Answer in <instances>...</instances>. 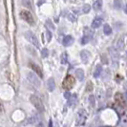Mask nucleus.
Listing matches in <instances>:
<instances>
[{"instance_id": "nucleus-1", "label": "nucleus", "mask_w": 127, "mask_h": 127, "mask_svg": "<svg viewBox=\"0 0 127 127\" xmlns=\"http://www.w3.org/2000/svg\"><path fill=\"white\" fill-rule=\"evenodd\" d=\"M24 34H25L26 39H27L29 42H31V43H32L33 46H35L36 48H39V46H40L39 41H38L36 35H35L32 31H26Z\"/></svg>"}, {"instance_id": "nucleus-2", "label": "nucleus", "mask_w": 127, "mask_h": 127, "mask_svg": "<svg viewBox=\"0 0 127 127\" xmlns=\"http://www.w3.org/2000/svg\"><path fill=\"white\" fill-rule=\"evenodd\" d=\"M30 100L32 103V105L37 109L39 112H44V105L38 96H36L35 95H32L30 97Z\"/></svg>"}, {"instance_id": "nucleus-3", "label": "nucleus", "mask_w": 127, "mask_h": 127, "mask_svg": "<svg viewBox=\"0 0 127 127\" xmlns=\"http://www.w3.org/2000/svg\"><path fill=\"white\" fill-rule=\"evenodd\" d=\"M27 78H28V80L32 83L34 87H36V88L40 87V85H41L40 78H39V77H38L34 73H32V72H29V73L27 74Z\"/></svg>"}, {"instance_id": "nucleus-4", "label": "nucleus", "mask_w": 127, "mask_h": 127, "mask_svg": "<svg viewBox=\"0 0 127 127\" xmlns=\"http://www.w3.org/2000/svg\"><path fill=\"white\" fill-rule=\"evenodd\" d=\"M86 119H87V113L84 109H80L78 112H77V115H76V125L80 126V125H83L86 121Z\"/></svg>"}, {"instance_id": "nucleus-5", "label": "nucleus", "mask_w": 127, "mask_h": 127, "mask_svg": "<svg viewBox=\"0 0 127 127\" xmlns=\"http://www.w3.org/2000/svg\"><path fill=\"white\" fill-rule=\"evenodd\" d=\"M20 17L23 20H25L27 23L31 24V25H33V23H34V19L32 17V13H30L29 11H25V10L21 11L20 12Z\"/></svg>"}, {"instance_id": "nucleus-6", "label": "nucleus", "mask_w": 127, "mask_h": 127, "mask_svg": "<svg viewBox=\"0 0 127 127\" xmlns=\"http://www.w3.org/2000/svg\"><path fill=\"white\" fill-rule=\"evenodd\" d=\"M74 84H75V77L73 76H67L64 79L62 86L65 90H70L71 88H73Z\"/></svg>"}, {"instance_id": "nucleus-7", "label": "nucleus", "mask_w": 127, "mask_h": 127, "mask_svg": "<svg viewBox=\"0 0 127 127\" xmlns=\"http://www.w3.org/2000/svg\"><path fill=\"white\" fill-rule=\"evenodd\" d=\"M115 99L118 105H120L121 107H125L126 105V102H125V98H123V96L121 93H117L115 95Z\"/></svg>"}, {"instance_id": "nucleus-8", "label": "nucleus", "mask_w": 127, "mask_h": 127, "mask_svg": "<svg viewBox=\"0 0 127 127\" xmlns=\"http://www.w3.org/2000/svg\"><path fill=\"white\" fill-rule=\"evenodd\" d=\"M80 57H81V60H82L83 63H87L88 60H89L90 53L86 50H83V51L80 52Z\"/></svg>"}, {"instance_id": "nucleus-9", "label": "nucleus", "mask_w": 127, "mask_h": 127, "mask_svg": "<svg viewBox=\"0 0 127 127\" xmlns=\"http://www.w3.org/2000/svg\"><path fill=\"white\" fill-rule=\"evenodd\" d=\"M30 66H31V68H32V70L36 73V74H35L36 76H39L40 77H43V73H42L41 69L38 67L37 65H35V64L32 63V62H30Z\"/></svg>"}, {"instance_id": "nucleus-10", "label": "nucleus", "mask_w": 127, "mask_h": 127, "mask_svg": "<svg viewBox=\"0 0 127 127\" xmlns=\"http://www.w3.org/2000/svg\"><path fill=\"white\" fill-rule=\"evenodd\" d=\"M47 88L50 92H53L54 90L56 89V82H55V79L53 77H50L47 81Z\"/></svg>"}, {"instance_id": "nucleus-11", "label": "nucleus", "mask_w": 127, "mask_h": 127, "mask_svg": "<svg viewBox=\"0 0 127 127\" xmlns=\"http://www.w3.org/2000/svg\"><path fill=\"white\" fill-rule=\"evenodd\" d=\"M102 18L100 17H96L93 20V22H92V28H94V29H97V28H99L102 24Z\"/></svg>"}, {"instance_id": "nucleus-12", "label": "nucleus", "mask_w": 127, "mask_h": 127, "mask_svg": "<svg viewBox=\"0 0 127 127\" xmlns=\"http://www.w3.org/2000/svg\"><path fill=\"white\" fill-rule=\"evenodd\" d=\"M73 42H74V38L72 35H67V36H65L63 39V41H62V44L64 46H70V45L73 44Z\"/></svg>"}, {"instance_id": "nucleus-13", "label": "nucleus", "mask_w": 127, "mask_h": 127, "mask_svg": "<svg viewBox=\"0 0 127 127\" xmlns=\"http://www.w3.org/2000/svg\"><path fill=\"white\" fill-rule=\"evenodd\" d=\"M109 53H110V55H111V57L112 58H114V59H117L118 57H119V51L115 48V47H110L109 48Z\"/></svg>"}, {"instance_id": "nucleus-14", "label": "nucleus", "mask_w": 127, "mask_h": 127, "mask_svg": "<svg viewBox=\"0 0 127 127\" xmlns=\"http://www.w3.org/2000/svg\"><path fill=\"white\" fill-rule=\"evenodd\" d=\"M76 76L77 77L78 80L82 81L84 79V71L82 69H76Z\"/></svg>"}, {"instance_id": "nucleus-15", "label": "nucleus", "mask_w": 127, "mask_h": 127, "mask_svg": "<svg viewBox=\"0 0 127 127\" xmlns=\"http://www.w3.org/2000/svg\"><path fill=\"white\" fill-rule=\"evenodd\" d=\"M102 8V0H95L93 4V9L95 11H99Z\"/></svg>"}, {"instance_id": "nucleus-16", "label": "nucleus", "mask_w": 127, "mask_h": 127, "mask_svg": "<svg viewBox=\"0 0 127 127\" xmlns=\"http://www.w3.org/2000/svg\"><path fill=\"white\" fill-rule=\"evenodd\" d=\"M83 33H84V36H87V37L90 38L94 34V31L92 29L88 28V27H85L84 28V31H83Z\"/></svg>"}, {"instance_id": "nucleus-17", "label": "nucleus", "mask_w": 127, "mask_h": 127, "mask_svg": "<svg viewBox=\"0 0 127 127\" xmlns=\"http://www.w3.org/2000/svg\"><path fill=\"white\" fill-rule=\"evenodd\" d=\"M76 101H77L76 95H73L69 97V99H68V104H69L70 106H75L76 104Z\"/></svg>"}, {"instance_id": "nucleus-18", "label": "nucleus", "mask_w": 127, "mask_h": 127, "mask_svg": "<svg viewBox=\"0 0 127 127\" xmlns=\"http://www.w3.org/2000/svg\"><path fill=\"white\" fill-rule=\"evenodd\" d=\"M101 72H102V67L100 65H97L96 68H95V72H94V77H95V78L99 77L100 75H101Z\"/></svg>"}, {"instance_id": "nucleus-19", "label": "nucleus", "mask_w": 127, "mask_h": 127, "mask_svg": "<svg viewBox=\"0 0 127 127\" xmlns=\"http://www.w3.org/2000/svg\"><path fill=\"white\" fill-rule=\"evenodd\" d=\"M45 26L47 27V29L48 30H50V31H54L55 29H56V27L54 25V23L52 22L50 19H48V20H46V22H45Z\"/></svg>"}, {"instance_id": "nucleus-20", "label": "nucleus", "mask_w": 127, "mask_h": 127, "mask_svg": "<svg viewBox=\"0 0 127 127\" xmlns=\"http://www.w3.org/2000/svg\"><path fill=\"white\" fill-rule=\"evenodd\" d=\"M115 48H116L118 51H121V50H122V49L124 48V43H123V39H122V38H121V39L118 40L117 46H116Z\"/></svg>"}, {"instance_id": "nucleus-21", "label": "nucleus", "mask_w": 127, "mask_h": 127, "mask_svg": "<svg viewBox=\"0 0 127 127\" xmlns=\"http://www.w3.org/2000/svg\"><path fill=\"white\" fill-rule=\"evenodd\" d=\"M103 32H104L106 35L111 34V32H112V28H111L108 24H105V25H104V27H103Z\"/></svg>"}, {"instance_id": "nucleus-22", "label": "nucleus", "mask_w": 127, "mask_h": 127, "mask_svg": "<svg viewBox=\"0 0 127 127\" xmlns=\"http://www.w3.org/2000/svg\"><path fill=\"white\" fill-rule=\"evenodd\" d=\"M68 19L70 20L71 22H76V20H77V16H76V14H75V13H70L69 14H68Z\"/></svg>"}, {"instance_id": "nucleus-23", "label": "nucleus", "mask_w": 127, "mask_h": 127, "mask_svg": "<svg viewBox=\"0 0 127 127\" xmlns=\"http://www.w3.org/2000/svg\"><path fill=\"white\" fill-rule=\"evenodd\" d=\"M60 57H61V63L62 64H66L68 62V56L66 53H62Z\"/></svg>"}, {"instance_id": "nucleus-24", "label": "nucleus", "mask_w": 127, "mask_h": 127, "mask_svg": "<svg viewBox=\"0 0 127 127\" xmlns=\"http://www.w3.org/2000/svg\"><path fill=\"white\" fill-rule=\"evenodd\" d=\"M90 10H91V6H90L89 4H85L82 7V9H81V12L83 13H88L90 12Z\"/></svg>"}, {"instance_id": "nucleus-25", "label": "nucleus", "mask_w": 127, "mask_h": 127, "mask_svg": "<svg viewBox=\"0 0 127 127\" xmlns=\"http://www.w3.org/2000/svg\"><path fill=\"white\" fill-rule=\"evenodd\" d=\"M96 97H97L98 100H101L102 98L104 97V92H103L101 89H99L96 92Z\"/></svg>"}, {"instance_id": "nucleus-26", "label": "nucleus", "mask_w": 127, "mask_h": 127, "mask_svg": "<svg viewBox=\"0 0 127 127\" xmlns=\"http://www.w3.org/2000/svg\"><path fill=\"white\" fill-rule=\"evenodd\" d=\"M121 6H122V4H121V0H114V7L117 10L121 9Z\"/></svg>"}, {"instance_id": "nucleus-27", "label": "nucleus", "mask_w": 127, "mask_h": 127, "mask_svg": "<svg viewBox=\"0 0 127 127\" xmlns=\"http://www.w3.org/2000/svg\"><path fill=\"white\" fill-rule=\"evenodd\" d=\"M89 103L92 107H95V98L94 95H90L89 96Z\"/></svg>"}, {"instance_id": "nucleus-28", "label": "nucleus", "mask_w": 127, "mask_h": 127, "mask_svg": "<svg viewBox=\"0 0 127 127\" xmlns=\"http://www.w3.org/2000/svg\"><path fill=\"white\" fill-rule=\"evenodd\" d=\"M48 55H49V52H48V50H47L46 48H44V49L41 50V56H42L43 57H48Z\"/></svg>"}, {"instance_id": "nucleus-29", "label": "nucleus", "mask_w": 127, "mask_h": 127, "mask_svg": "<svg viewBox=\"0 0 127 127\" xmlns=\"http://www.w3.org/2000/svg\"><path fill=\"white\" fill-rule=\"evenodd\" d=\"M92 90H93V84H92V82H88L87 83V87H86V91L91 92Z\"/></svg>"}, {"instance_id": "nucleus-30", "label": "nucleus", "mask_w": 127, "mask_h": 127, "mask_svg": "<svg viewBox=\"0 0 127 127\" xmlns=\"http://www.w3.org/2000/svg\"><path fill=\"white\" fill-rule=\"evenodd\" d=\"M90 40L89 37H87V36H84V37H82V39H81V44H86L88 41Z\"/></svg>"}, {"instance_id": "nucleus-31", "label": "nucleus", "mask_w": 127, "mask_h": 127, "mask_svg": "<svg viewBox=\"0 0 127 127\" xmlns=\"http://www.w3.org/2000/svg\"><path fill=\"white\" fill-rule=\"evenodd\" d=\"M46 35H47V41L49 42L52 38V34H51V32H50V31H47V32H46Z\"/></svg>"}, {"instance_id": "nucleus-32", "label": "nucleus", "mask_w": 127, "mask_h": 127, "mask_svg": "<svg viewBox=\"0 0 127 127\" xmlns=\"http://www.w3.org/2000/svg\"><path fill=\"white\" fill-rule=\"evenodd\" d=\"M64 96H65V98H67V99H69V97L71 96V93L69 91H67V92H65V94H64Z\"/></svg>"}, {"instance_id": "nucleus-33", "label": "nucleus", "mask_w": 127, "mask_h": 127, "mask_svg": "<svg viewBox=\"0 0 127 127\" xmlns=\"http://www.w3.org/2000/svg\"><path fill=\"white\" fill-rule=\"evenodd\" d=\"M0 111H1V105H0Z\"/></svg>"}, {"instance_id": "nucleus-34", "label": "nucleus", "mask_w": 127, "mask_h": 127, "mask_svg": "<svg viewBox=\"0 0 127 127\" xmlns=\"http://www.w3.org/2000/svg\"><path fill=\"white\" fill-rule=\"evenodd\" d=\"M85 127H90V126H85Z\"/></svg>"}, {"instance_id": "nucleus-35", "label": "nucleus", "mask_w": 127, "mask_h": 127, "mask_svg": "<svg viewBox=\"0 0 127 127\" xmlns=\"http://www.w3.org/2000/svg\"><path fill=\"white\" fill-rule=\"evenodd\" d=\"M0 127H1V126H0Z\"/></svg>"}]
</instances>
